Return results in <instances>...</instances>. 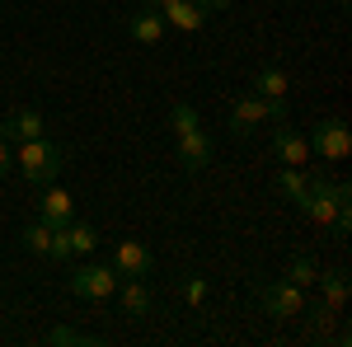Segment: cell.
I'll use <instances>...</instances> for the list:
<instances>
[{
    "mask_svg": "<svg viewBox=\"0 0 352 347\" xmlns=\"http://www.w3.org/2000/svg\"><path fill=\"white\" fill-rule=\"evenodd\" d=\"M14 164L24 169L28 183H56L61 179V164H66V146L52 141V136H33V141H19L14 146Z\"/></svg>",
    "mask_w": 352,
    "mask_h": 347,
    "instance_id": "cell-1",
    "label": "cell"
},
{
    "mask_svg": "<svg viewBox=\"0 0 352 347\" xmlns=\"http://www.w3.org/2000/svg\"><path fill=\"white\" fill-rule=\"evenodd\" d=\"M254 300H258V310L272 315V320H296L305 315V287L296 282H287V277H277V282H254Z\"/></svg>",
    "mask_w": 352,
    "mask_h": 347,
    "instance_id": "cell-2",
    "label": "cell"
},
{
    "mask_svg": "<svg viewBox=\"0 0 352 347\" xmlns=\"http://www.w3.org/2000/svg\"><path fill=\"white\" fill-rule=\"evenodd\" d=\"M263 122H287V99H263V94H244L240 104L230 108V136H249Z\"/></svg>",
    "mask_w": 352,
    "mask_h": 347,
    "instance_id": "cell-3",
    "label": "cell"
},
{
    "mask_svg": "<svg viewBox=\"0 0 352 347\" xmlns=\"http://www.w3.org/2000/svg\"><path fill=\"white\" fill-rule=\"evenodd\" d=\"M305 146H310V155H320L324 164H343L352 155V127L343 117H320L310 136H305Z\"/></svg>",
    "mask_w": 352,
    "mask_h": 347,
    "instance_id": "cell-4",
    "label": "cell"
},
{
    "mask_svg": "<svg viewBox=\"0 0 352 347\" xmlns=\"http://www.w3.org/2000/svg\"><path fill=\"white\" fill-rule=\"evenodd\" d=\"M118 267L109 263H80V267H71V277H66V287L76 295H85V300H109L113 291H118Z\"/></svg>",
    "mask_w": 352,
    "mask_h": 347,
    "instance_id": "cell-5",
    "label": "cell"
},
{
    "mask_svg": "<svg viewBox=\"0 0 352 347\" xmlns=\"http://www.w3.org/2000/svg\"><path fill=\"white\" fill-rule=\"evenodd\" d=\"M352 192L348 183H329V179H310V192H305V202H300V212L310 216L315 225H333V216H338V202H348Z\"/></svg>",
    "mask_w": 352,
    "mask_h": 347,
    "instance_id": "cell-6",
    "label": "cell"
},
{
    "mask_svg": "<svg viewBox=\"0 0 352 347\" xmlns=\"http://www.w3.org/2000/svg\"><path fill=\"white\" fill-rule=\"evenodd\" d=\"M146 5H155L164 28H179V33H197V28L207 24V10L197 0H146Z\"/></svg>",
    "mask_w": 352,
    "mask_h": 347,
    "instance_id": "cell-7",
    "label": "cell"
},
{
    "mask_svg": "<svg viewBox=\"0 0 352 347\" xmlns=\"http://www.w3.org/2000/svg\"><path fill=\"white\" fill-rule=\"evenodd\" d=\"M127 38H132V43H141V47H160V43H164V19H160V10L141 0L132 14H127Z\"/></svg>",
    "mask_w": 352,
    "mask_h": 347,
    "instance_id": "cell-8",
    "label": "cell"
},
{
    "mask_svg": "<svg viewBox=\"0 0 352 347\" xmlns=\"http://www.w3.org/2000/svg\"><path fill=\"white\" fill-rule=\"evenodd\" d=\"M0 136L10 146H19V141H33V136H47V122H43L38 108H14V113L0 117Z\"/></svg>",
    "mask_w": 352,
    "mask_h": 347,
    "instance_id": "cell-9",
    "label": "cell"
},
{
    "mask_svg": "<svg viewBox=\"0 0 352 347\" xmlns=\"http://www.w3.org/2000/svg\"><path fill=\"white\" fill-rule=\"evenodd\" d=\"M113 267H118V277H151L155 258H151V249H146L141 240H118V249H113Z\"/></svg>",
    "mask_w": 352,
    "mask_h": 347,
    "instance_id": "cell-10",
    "label": "cell"
},
{
    "mask_svg": "<svg viewBox=\"0 0 352 347\" xmlns=\"http://www.w3.org/2000/svg\"><path fill=\"white\" fill-rule=\"evenodd\" d=\"M179 164H184L188 174H202V169L212 164V136L202 132V127L179 132Z\"/></svg>",
    "mask_w": 352,
    "mask_h": 347,
    "instance_id": "cell-11",
    "label": "cell"
},
{
    "mask_svg": "<svg viewBox=\"0 0 352 347\" xmlns=\"http://www.w3.org/2000/svg\"><path fill=\"white\" fill-rule=\"evenodd\" d=\"M272 155L282 164H296V169H310V146H305V136L292 132L287 122H277L272 127Z\"/></svg>",
    "mask_w": 352,
    "mask_h": 347,
    "instance_id": "cell-12",
    "label": "cell"
},
{
    "mask_svg": "<svg viewBox=\"0 0 352 347\" xmlns=\"http://www.w3.org/2000/svg\"><path fill=\"white\" fill-rule=\"evenodd\" d=\"M38 221H47V225H66V221H76V197H71L66 188L43 183V197H38Z\"/></svg>",
    "mask_w": 352,
    "mask_h": 347,
    "instance_id": "cell-13",
    "label": "cell"
},
{
    "mask_svg": "<svg viewBox=\"0 0 352 347\" xmlns=\"http://www.w3.org/2000/svg\"><path fill=\"white\" fill-rule=\"evenodd\" d=\"M113 295L122 300V315H136V320L151 315V305H155V300H151V287H146V277H122Z\"/></svg>",
    "mask_w": 352,
    "mask_h": 347,
    "instance_id": "cell-14",
    "label": "cell"
},
{
    "mask_svg": "<svg viewBox=\"0 0 352 347\" xmlns=\"http://www.w3.org/2000/svg\"><path fill=\"white\" fill-rule=\"evenodd\" d=\"M310 169H296V164H282V174H277V192L292 202V207H300L305 202V192H310Z\"/></svg>",
    "mask_w": 352,
    "mask_h": 347,
    "instance_id": "cell-15",
    "label": "cell"
},
{
    "mask_svg": "<svg viewBox=\"0 0 352 347\" xmlns=\"http://www.w3.org/2000/svg\"><path fill=\"white\" fill-rule=\"evenodd\" d=\"M287 89H292V80H287L282 66H258V71H254V94H263V99H287Z\"/></svg>",
    "mask_w": 352,
    "mask_h": 347,
    "instance_id": "cell-16",
    "label": "cell"
},
{
    "mask_svg": "<svg viewBox=\"0 0 352 347\" xmlns=\"http://www.w3.org/2000/svg\"><path fill=\"white\" fill-rule=\"evenodd\" d=\"M315 282H320V291H324V305H333V310H343V305H348V272H343V267L320 272Z\"/></svg>",
    "mask_w": 352,
    "mask_h": 347,
    "instance_id": "cell-17",
    "label": "cell"
},
{
    "mask_svg": "<svg viewBox=\"0 0 352 347\" xmlns=\"http://www.w3.org/2000/svg\"><path fill=\"white\" fill-rule=\"evenodd\" d=\"M66 240H71V254H94L99 249V230L89 221H66Z\"/></svg>",
    "mask_w": 352,
    "mask_h": 347,
    "instance_id": "cell-18",
    "label": "cell"
},
{
    "mask_svg": "<svg viewBox=\"0 0 352 347\" xmlns=\"http://www.w3.org/2000/svg\"><path fill=\"white\" fill-rule=\"evenodd\" d=\"M305 310H310V305H305ZM333 324H338V310L320 300V305L310 310V338H324L329 343V338H333Z\"/></svg>",
    "mask_w": 352,
    "mask_h": 347,
    "instance_id": "cell-19",
    "label": "cell"
},
{
    "mask_svg": "<svg viewBox=\"0 0 352 347\" xmlns=\"http://www.w3.org/2000/svg\"><path fill=\"white\" fill-rule=\"evenodd\" d=\"M47 244H52V225H47V221H28L24 225V249L38 254V258H47Z\"/></svg>",
    "mask_w": 352,
    "mask_h": 347,
    "instance_id": "cell-20",
    "label": "cell"
},
{
    "mask_svg": "<svg viewBox=\"0 0 352 347\" xmlns=\"http://www.w3.org/2000/svg\"><path fill=\"white\" fill-rule=\"evenodd\" d=\"M47 343H56V347H94L99 338H94V333H80V328H71V324H56L52 333H47Z\"/></svg>",
    "mask_w": 352,
    "mask_h": 347,
    "instance_id": "cell-21",
    "label": "cell"
},
{
    "mask_svg": "<svg viewBox=\"0 0 352 347\" xmlns=\"http://www.w3.org/2000/svg\"><path fill=\"white\" fill-rule=\"evenodd\" d=\"M315 277H320L315 258H310V254H296L292 267H287V282H296V287H315Z\"/></svg>",
    "mask_w": 352,
    "mask_h": 347,
    "instance_id": "cell-22",
    "label": "cell"
},
{
    "mask_svg": "<svg viewBox=\"0 0 352 347\" xmlns=\"http://www.w3.org/2000/svg\"><path fill=\"white\" fill-rule=\"evenodd\" d=\"M184 300H188V310H202L207 305V277H184Z\"/></svg>",
    "mask_w": 352,
    "mask_h": 347,
    "instance_id": "cell-23",
    "label": "cell"
},
{
    "mask_svg": "<svg viewBox=\"0 0 352 347\" xmlns=\"http://www.w3.org/2000/svg\"><path fill=\"white\" fill-rule=\"evenodd\" d=\"M169 122H174V132H188V127H202V122H197V113H192V104H174V113H169Z\"/></svg>",
    "mask_w": 352,
    "mask_h": 347,
    "instance_id": "cell-24",
    "label": "cell"
},
{
    "mask_svg": "<svg viewBox=\"0 0 352 347\" xmlns=\"http://www.w3.org/2000/svg\"><path fill=\"white\" fill-rule=\"evenodd\" d=\"M10 169H14V146H10V141L0 136V179H5Z\"/></svg>",
    "mask_w": 352,
    "mask_h": 347,
    "instance_id": "cell-25",
    "label": "cell"
},
{
    "mask_svg": "<svg viewBox=\"0 0 352 347\" xmlns=\"http://www.w3.org/2000/svg\"><path fill=\"white\" fill-rule=\"evenodd\" d=\"M197 5H202L207 14H226V10H230V0H197Z\"/></svg>",
    "mask_w": 352,
    "mask_h": 347,
    "instance_id": "cell-26",
    "label": "cell"
}]
</instances>
